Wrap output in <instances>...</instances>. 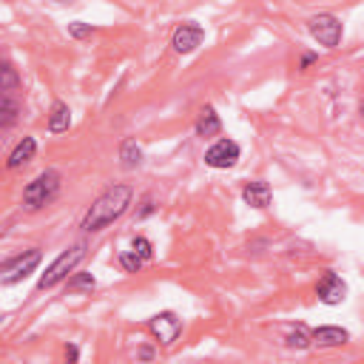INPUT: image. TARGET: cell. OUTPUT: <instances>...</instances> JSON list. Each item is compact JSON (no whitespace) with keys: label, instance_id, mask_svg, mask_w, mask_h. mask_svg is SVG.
Here are the masks:
<instances>
[{"label":"cell","instance_id":"16","mask_svg":"<svg viewBox=\"0 0 364 364\" xmlns=\"http://www.w3.org/2000/svg\"><path fill=\"white\" fill-rule=\"evenodd\" d=\"M287 344H290V347H307V344H310V333H307V327L296 324V327L287 333Z\"/></svg>","mask_w":364,"mask_h":364},{"label":"cell","instance_id":"17","mask_svg":"<svg viewBox=\"0 0 364 364\" xmlns=\"http://www.w3.org/2000/svg\"><path fill=\"white\" fill-rule=\"evenodd\" d=\"M119 264L125 267V270H131V273H136L139 267H142V259L134 253V250H122L119 253Z\"/></svg>","mask_w":364,"mask_h":364},{"label":"cell","instance_id":"6","mask_svg":"<svg viewBox=\"0 0 364 364\" xmlns=\"http://www.w3.org/2000/svg\"><path fill=\"white\" fill-rule=\"evenodd\" d=\"M236 159H239V145L233 139H216L205 151V165L210 168H233Z\"/></svg>","mask_w":364,"mask_h":364},{"label":"cell","instance_id":"11","mask_svg":"<svg viewBox=\"0 0 364 364\" xmlns=\"http://www.w3.org/2000/svg\"><path fill=\"white\" fill-rule=\"evenodd\" d=\"M350 336H347V330H341V327H318V330H313L310 333V341H316L318 347H338V344H344Z\"/></svg>","mask_w":364,"mask_h":364},{"label":"cell","instance_id":"1","mask_svg":"<svg viewBox=\"0 0 364 364\" xmlns=\"http://www.w3.org/2000/svg\"><path fill=\"white\" fill-rule=\"evenodd\" d=\"M131 205V188L128 185H111L108 191H102L94 205L88 208L85 219H82V228L85 230H100L105 225H111L114 219H119Z\"/></svg>","mask_w":364,"mask_h":364},{"label":"cell","instance_id":"8","mask_svg":"<svg viewBox=\"0 0 364 364\" xmlns=\"http://www.w3.org/2000/svg\"><path fill=\"white\" fill-rule=\"evenodd\" d=\"M202 37H205L202 26H196V23H182V26L173 31V48H176L179 54H191V51L202 43Z\"/></svg>","mask_w":364,"mask_h":364},{"label":"cell","instance_id":"3","mask_svg":"<svg viewBox=\"0 0 364 364\" xmlns=\"http://www.w3.org/2000/svg\"><path fill=\"white\" fill-rule=\"evenodd\" d=\"M60 191V173L57 171H43L37 179H31L23 191V202L28 208H43L46 202H51Z\"/></svg>","mask_w":364,"mask_h":364},{"label":"cell","instance_id":"4","mask_svg":"<svg viewBox=\"0 0 364 364\" xmlns=\"http://www.w3.org/2000/svg\"><path fill=\"white\" fill-rule=\"evenodd\" d=\"M37 264H40V250H28V253H23V256L0 264V282L3 284H14V282L26 279Z\"/></svg>","mask_w":364,"mask_h":364},{"label":"cell","instance_id":"10","mask_svg":"<svg viewBox=\"0 0 364 364\" xmlns=\"http://www.w3.org/2000/svg\"><path fill=\"white\" fill-rule=\"evenodd\" d=\"M242 199L250 205V208H267L270 205V185L256 179V182H247L245 191H242Z\"/></svg>","mask_w":364,"mask_h":364},{"label":"cell","instance_id":"19","mask_svg":"<svg viewBox=\"0 0 364 364\" xmlns=\"http://www.w3.org/2000/svg\"><path fill=\"white\" fill-rule=\"evenodd\" d=\"M14 105L9 100H0V125H11L14 122Z\"/></svg>","mask_w":364,"mask_h":364},{"label":"cell","instance_id":"14","mask_svg":"<svg viewBox=\"0 0 364 364\" xmlns=\"http://www.w3.org/2000/svg\"><path fill=\"white\" fill-rule=\"evenodd\" d=\"M219 128H222V122H219L216 111L210 105H205L202 114H199V119H196V134L199 136H213V134H219Z\"/></svg>","mask_w":364,"mask_h":364},{"label":"cell","instance_id":"5","mask_svg":"<svg viewBox=\"0 0 364 364\" xmlns=\"http://www.w3.org/2000/svg\"><path fill=\"white\" fill-rule=\"evenodd\" d=\"M310 34H313L321 46L333 48V46H338V40H341V23H338L333 14H316V17L310 20Z\"/></svg>","mask_w":364,"mask_h":364},{"label":"cell","instance_id":"13","mask_svg":"<svg viewBox=\"0 0 364 364\" xmlns=\"http://www.w3.org/2000/svg\"><path fill=\"white\" fill-rule=\"evenodd\" d=\"M68 125H71V111H68V105H65V102H54V105H51V114H48V131L60 134V131H68Z\"/></svg>","mask_w":364,"mask_h":364},{"label":"cell","instance_id":"9","mask_svg":"<svg viewBox=\"0 0 364 364\" xmlns=\"http://www.w3.org/2000/svg\"><path fill=\"white\" fill-rule=\"evenodd\" d=\"M151 330H154V336H156L162 344H171V341L179 336L182 321H179L173 313H159V316L151 318Z\"/></svg>","mask_w":364,"mask_h":364},{"label":"cell","instance_id":"18","mask_svg":"<svg viewBox=\"0 0 364 364\" xmlns=\"http://www.w3.org/2000/svg\"><path fill=\"white\" fill-rule=\"evenodd\" d=\"M131 250L145 262V259H151V253H154V247H151V242L148 239H142V236H136L134 242H131Z\"/></svg>","mask_w":364,"mask_h":364},{"label":"cell","instance_id":"15","mask_svg":"<svg viewBox=\"0 0 364 364\" xmlns=\"http://www.w3.org/2000/svg\"><path fill=\"white\" fill-rule=\"evenodd\" d=\"M119 156H122V165H125V168H136V165H139V159H142V151L136 148V142H134V139H125V142H122V148H119Z\"/></svg>","mask_w":364,"mask_h":364},{"label":"cell","instance_id":"7","mask_svg":"<svg viewBox=\"0 0 364 364\" xmlns=\"http://www.w3.org/2000/svg\"><path fill=\"white\" fill-rule=\"evenodd\" d=\"M316 293H318V299H321L324 304H341L344 296H347V284H344L333 270H327V273L318 279Z\"/></svg>","mask_w":364,"mask_h":364},{"label":"cell","instance_id":"12","mask_svg":"<svg viewBox=\"0 0 364 364\" xmlns=\"http://www.w3.org/2000/svg\"><path fill=\"white\" fill-rule=\"evenodd\" d=\"M34 151H37V142H34V136H23V139L17 142V148L9 154V168L14 171V168L26 165V162L34 156Z\"/></svg>","mask_w":364,"mask_h":364},{"label":"cell","instance_id":"2","mask_svg":"<svg viewBox=\"0 0 364 364\" xmlns=\"http://www.w3.org/2000/svg\"><path fill=\"white\" fill-rule=\"evenodd\" d=\"M85 256V245H74V247H68V250H63L48 267H46V273L40 276V282H37V287L40 290H46V287H54L60 279H65L74 267H77V262Z\"/></svg>","mask_w":364,"mask_h":364},{"label":"cell","instance_id":"20","mask_svg":"<svg viewBox=\"0 0 364 364\" xmlns=\"http://www.w3.org/2000/svg\"><path fill=\"white\" fill-rule=\"evenodd\" d=\"M68 287H71V290H80V287H88V290H91V287H94V279H91V273H85V276L71 279V282H68Z\"/></svg>","mask_w":364,"mask_h":364}]
</instances>
